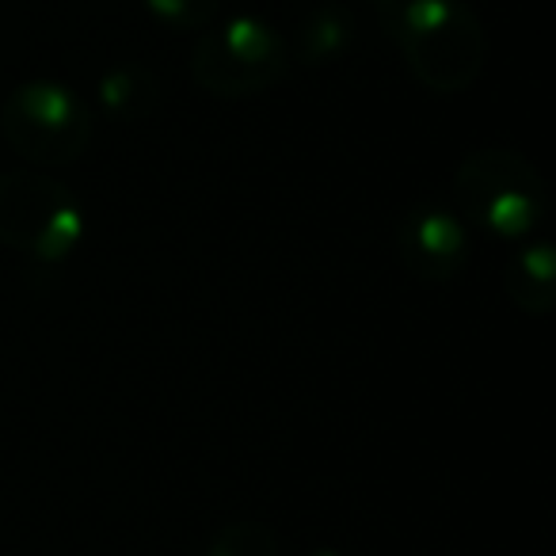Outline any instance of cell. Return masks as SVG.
<instances>
[{"instance_id":"6da1fadb","label":"cell","mask_w":556,"mask_h":556,"mask_svg":"<svg viewBox=\"0 0 556 556\" xmlns=\"http://www.w3.org/2000/svg\"><path fill=\"white\" fill-rule=\"evenodd\" d=\"M386 31L412 77L434 96L465 92L484 73L488 35L465 0H401L386 9Z\"/></svg>"},{"instance_id":"7a4b0ae2","label":"cell","mask_w":556,"mask_h":556,"mask_svg":"<svg viewBox=\"0 0 556 556\" xmlns=\"http://www.w3.org/2000/svg\"><path fill=\"white\" fill-rule=\"evenodd\" d=\"M454 194L465 222L503 240L533 232L548 214V187L533 161L515 149H477L454 168Z\"/></svg>"},{"instance_id":"3957f363","label":"cell","mask_w":556,"mask_h":556,"mask_svg":"<svg viewBox=\"0 0 556 556\" xmlns=\"http://www.w3.org/2000/svg\"><path fill=\"white\" fill-rule=\"evenodd\" d=\"M290 73L287 39L255 16H232L191 47V80L217 100H248Z\"/></svg>"},{"instance_id":"277c9868","label":"cell","mask_w":556,"mask_h":556,"mask_svg":"<svg viewBox=\"0 0 556 556\" xmlns=\"http://www.w3.org/2000/svg\"><path fill=\"white\" fill-rule=\"evenodd\" d=\"M85 240V206L42 172H0V244L39 263L70 260Z\"/></svg>"},{"instance_id":"5b68a950","label":"cell","mask_w":556,"mask_h":556,"mask_svg":"<svg viewBox=\"0 0 556 556\" xmlns=\"http://www.w3.org/2000/svg\"><path fill=\"white\" fill-rule=\"evenodd\" d=\"M0 134L31 164H73L92 146V111L73 88L58 80H27L12 88V96L0 108Z\"/></svg>"},{"instance_id":"8992f818","label":"cell","mask_w":556,"mask_h":556,"mask_svg":"<svg viewBox=\"0 0 556 556\" xmlns=\"http://www.w3.org/2000/svg\"><path fill=\"white\" fill-rule=\"evenodd\" d=\"M401 263L424 282H450L469 263V229L446 206L419 202L396 225Z\"/></svg>"},{"instance_id":"52a82bcc","label":"cell","mask_w":556,"mask_h":556,"mask_svg":"<svg viewBox=\"0 0 556 556\" xmlns=\"http://www.w3.org/2000/svg\"><path fill=\"white\" fill-rule=\"evenodd\" d=\"M503 290L515 309L530 317H548L556 305V252L548 240L522 244L503 267Z\"/></svg>"},{"instance_id":"ba28073f","label":"cell","mask_w":556,"mask_h":556,"mask_svg":"<svg viewBox=\"0 0 556 556\" xmlns=\"http://www.w3.org/2000/svg\"><path fill=\"white\" fill-rule=\"evenodd\" d=\"M100 103L115 123H141L161 108V80L149 65H111L96 85Z\"/></svg>"},{"instance_id":"9c48e42d","label":"cell","mask_w":556,"mask_h":556,"mask_svg":"<svg viewBox=\"0 0 556 556\" xmlns=\"http://www.w3.org/2000/svg\"><path fill=\"white\" fill-rule=\"evenodd\" d=\"M355 42V12L343 4H320L298 27V62L325 65L348 54Z\"/></svg>"},{"instance_id":"30bf717a","label":"cell","mask_w":556,"mask_h":556,"mask_svg":"<svg viewBox=\"0 0 556 556\" xmlns=\"http://www.w3.org/2000/svg\"><path fill=\"white\" fill-rule=\"evenodd\" d=\"M206 556H282L275 530L263 522H229L214 533Z\"/></svg>"},{"instance_id":"8fae6325","label":"cell","mask_w":556,"mask_h":556,"mask_svg":"<svg viewBox=\"0 0 556 556\" xmlns=\"http://www.w3.org/2000/svg\"><path fill=\"white\" fill-rule=\"evenodd\" d=\"M146 9L176 31H202L222 12V0H146Z\"/></svg>"},{"instance_id":"7c38bea8","label":"cell","mask_w":556,"mask_h":556,"mask_svg":"<svg viewBox=\"0 0 556 556\" xmlns=\"http://www.w3.org/2000/svg\"><path fill=\"white\" fill-rule=\"evenodd\" d=\"M374 4H378V9L386 12V9H393V4H401V0H374Z\"/></svg>"},{"instance_id":"4fadbf2b","label":"cell","mask_w":556,"mask_h":556,"mask_svg":"<svg viewBox=\"0 0 556 556\" xmlns=\"http://www.w3.org/2000/svg\"><path fill=\"white\" fill-rule=\"evenodd\" d=\"M309 556H340L336 548H317V553H309Z\"/></svg>"}]
</instances>
